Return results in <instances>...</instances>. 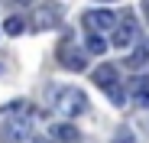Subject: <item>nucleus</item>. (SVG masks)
Segmentation results:
<instances>
[{
    "label": "nucleus",
    "mask_w": 149,
    "mask_h": 143,
    "mask_svg": "<svg viewBox=\"0 0 149 143\" xmlns=\"http://www.w3.org/2000/svg\"><path fill=\"white\" fill-rule=\"evenodd\" d=\"M23 26H26V23H23L19 16H10V20L3 23V29H7L10 36H19V33H23Z\"/></svg>",
    "instance_id": "nucleus-12"
},
{
    "label": "nucleus",
    "mask_w": 149,
    "mask_h": 143,
    "mask_svg": "<svg viewBox=\"0 0 149 143\" xmlns=\"http://www.w3.org/2000/svg\"><path fill=\"white\" fill-rule=\"evenodd\" d=\"M94 85L101 88V91H107L117 107L127 104V94H123V88H120V78H117V68L113 65H97L94 68Z\"/></svg>",
    "instance_id": "nucleus-3"
},
{
    "label": "nucleus",
    "mask_w": 149,
    "mask_h": 143,
    "mask_svg": "<svg viewBox=\"0 0 149 143\" xmlns=\"http://www.w3.org/2000/svg\"><path fill=\"white\" fill-rule=\"evenodd\" d=\"M55 20H58V10L55 7H45V10H36L33 13V26L36 29H49V26H55Z\"/></svg>",
    "instance_id": "nucleus-9"
},
{
    "label": "nucleus",
    "mask_w": 149,
    "mask_h": 143,
    "mask_svg": "<svg viewBox=\"0 0 149 143\" xmlns=\"http://www.w3.org/2000/svg\"><path fill=\"white\" fill-rule=\"evenodd\" d=\"M33 143H55V140H52V137H36Z\"/></svg>",
    "instance_id": "nucleus-14"
},
{
    "label": "nucleus",
    "mask_w": 149,
    "mask_h": 143,
    "mask_svg": "<svg viewBox=\"0 0 149 143\" xmlns=\"http://www.w3.org/2000/svg\"><path fill=\"white\" fill-rule=\"evenodd\" d=\"M146 62H149V39H146V42H139L136 49L127 55V65H130V68H139V65H146Z\"/></svg>",
    "instance_id": "nucleus-10"
},
{
    "label": "nucleus",
    "mask_w": 149,
    "mask_h": 143,
    "mask_svg": "<svg viewBox=\"0 0 149 143\" xmlns=\"http://www.w3.org/2000/svg\"><path fill=\"white\" fill-rule=\"evenodd\" d=\"M55 59H58L68 72H84V68H88V59H84V52H81V46H74L71 39H62V46L55 49Z\"/></svg>",
    "instance_id": "nucleus-4"
},
{
    "label": "nucleus",
    "mask_w": 149,
    "mask_h": 143,
    "mask_svg": "<svg viewBox=\"0 0 149 143\" xmlns=\"http://www.w3.org/2000/svg\"><path fill=\"white\" fill-rule=\"evenodd\" d=\"M113 143H136V140H133V133H130V130H120V133L113 137Z\"/></svg>",
    "instance_id": "nucleus-13"
},
{
    "label": "nucleus",
    "mask_w": 149,
    "mask_h": 143,
    "mask_svg": "<svg viewBox=\"0 0 149 143\" xmlns=\"http://www.w3.org/2000/svg\"><path fill=\"white\" fill-rule=\"evenodd\" d=\"M130 101L133 107H149V75H136L130 81Z\"/></svg>",
    "instance_id": "nucleus-7"
},
{
    "label": "nucleus",
    "mask_w": 149,
    "mask_h": 143,
    "mask_svg": "<svg viewBox=\"0 0 149 143\" xmlns=\"http://www.w3.org/2000/svg\"><path fill=\"white\" fill-rule=\"evenodd\" d=\"M81 23L88 26V36H97V33L117 29V13H113V10H88V13L81 16Z\"/></svg>",
    "instance_id": "nucleus-5"
},
{
    "label": "nucleus",
    "mask_w": 149,
    "mask_h": 143,
    "mask_svg": "<svg viewBox=\"0 0 149 143\" xmlns=\"http://www.w3.org/2000/svg\"><path fill=\"white\" fill-rule=\"evenodd\" d=\"M49 137H52L55 143H74V140H78V127H74V124H52Z\"/></svg>",
    "instance_id": "nucleus-8"
},
{
    "label": "nucleus",
    "mask_w": 149,
    "mask_h": 143,
    "mask_svg": "<svg viewBox=\"0 0 149 143\" xmlns=\"http://www.w3.org/2000/svg\"><path fill=\"white\" fill-rule=\"evenodd\" d=\"M0 140L3 143H33V107L26 101H13L7 111H0Z\"/></svg>",
    "instance_id": "nucleus-1"
},
{
    "label": "nucleus",
    "mask_w": 149,
    "mask_h": 143,
    "mask_svg": "<svg viewBox=\"0 0 149 143\" xmlns=\"http://www.w3.org/2000/svg\"><path fill=\"white\" fill-rule=\"evenodd\" d=\"M84 49H88V52H97V55H101V52H107V42H104L101 36H88V39H84Z\"/></svg>",
    "instance_id": "nucleus-11"
},
{
    "label": "nucleus",
    "mask_w": 149,
    "mask_h": 143,
    "mask_svg": "<svg viewBox=\"0 0 149 143\" xmlns=\"http://www.w3.org/2000/svg\"><path fill=\"white\" fill-rule=\"evenodd\" d=\"M52 107L62 114V117H78L88 111V94L81 88H71V85H49L45 88Z\"/></svg>",
    "instance_id": "nucleus-2"
},
{
    "label": "nucleus",
    "mask_w": 149,
    "mask_h": 143,
    "mask_svg": "<svg viewBox=\"0 0 149 143\" xmlns=\"http://www.w3.org/2000/svg\"><path fill=\"white\" fill-rule=\"evenodd\" d=\"M143 13H146V20H149V0H146V7H143Z\"/></svg>",
    "instance_id": "nucleus-15"
},
{
    "label": "nucleus",
    "mask_w": 149,
    "mask_h": 143,
    "mask_svg": "<svg viewBox=\"0 0 149 143\" xmlns=\"http://www.w3.org/2000/svg\"><path fill=\"white\" fill-rule=\"evenodd\" d=\"M133 39H136V16H127V20H120V23H117V29H113L110 42L117 46V49H127Z\"/></svg>",
    "instance_id": "nucleus-6"
}]
</instances>
